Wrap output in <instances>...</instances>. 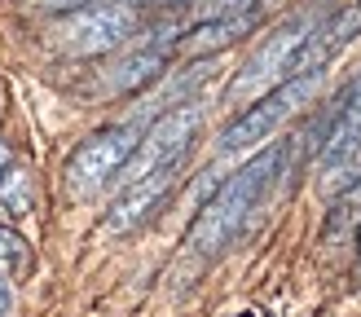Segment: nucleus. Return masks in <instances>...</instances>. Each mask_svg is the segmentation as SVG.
<instances>
[{"label": "nucleus", "instance_id": "a211bd4d", "mask_svg": "<svg viewBox=\"0 0 361 317\" xmlns=\"http://www.w3.org/2000/svg\"><path fill=\"white\" fill-rule=\"evenodd\" d=\"M133 5H190V0H133Z\"/></svg>", "mask_w": 361, "mask_h": 317}, {"label": "nucleus", "instance_id": "9d476101", "mask_svg": "<svg viewBox=\"0 0 361 317\" xmlns=\"http://www.w3.org/2000/svg\"><path fill=\"white\" fill-rule=\"evenodd\" d=\"M256 27V13L251 9H243V13H216V18H203L185 40H180V49L185 53H198V58H212V53H221V49H229L233 40H243V35Z\"/></svg>", "mask_w": 361, "mask_h": 317}, {"label": "nucleus", "instance_id": "f03ea898", "mask_svg": "<svg viewBox=\"0 0 361 317\" xmlns=\"http://www.w3.org/2000/svg\"><path fill=\"white\" fill-rule=\"evenodd\" d=\"M317 23H322V13H295V18H286L274 35H264V44L251 53V58L238 66V75L229 80L225 106H247V101L264 97L269 88H278L282 80H291L300 70L304 44H309Z\"/></svg>", "mask_w": 361, "mask_h": 317}, {"label": "nucleus", "instance_id": "ddd939ff", "mask_svg": "<svg viewBox=\"0 0 361 317\" xmlns=\"http://www.w3.org/2000/svg\"><path fill=\"white\" fill-rule=\"evenodd\" d=\"M335 211H331V225H326V234H344L348 225H361V176L344 189V194H335Z\"/></svg>", "mask_w": 361, "mask_h": 317}, {"label": "nucleus", "instance_id": "f257e3e1", "mask_svg": "<svg viewBox=\"0 0 361 317\" xmlns=\"http://www.w3.org/2000/svg\"><path fill=\"white\" fill-rule=\"evenodd\" d=\"M286 154H291V141H269L256 158H247V163L212 194V203L198 211V220L185 234V251L194 260H216L243 238V229L251 225V216L260 211V203L269 199V189H274Z\"/></svg>", "mask_w": 361, "mask_h": 317}, {"label": "nucleus", "instance_id": "6e6552de", "mask_svg": "<svg viewBox=\"0 0 361 317\" xmlns=\"http://www.w3.org/2000/svg\"><path fill=\"white\" fill-rule=\"evenodd\" d=\"M172 181H176V168H159L150 176L128 181V185H123V194L115 199L111 216H106V229H111V234H128V229H137L159 203H164V194L172 189Z\"/></svg>", "mask_w": 361, "mask_h": 317}, {"label": "nucleus", "instance_id": "20e7f679", "mask_svg": "<svg viewBox=\"0 0 361 317\" xmlns=\"http://www.w3.org/2000/svg\"><path fill=\"white\" fill-rule=\"evenodd\" d=\"M361 176V75L335 97L317 141V189L335 199Z\"/></svg>", "mask_w": 361, "mask_h": 317}, {"label": "nucleus", "instance_id": "0eeeda50", "mask_svg": "<svg viewBox=\"0 0 361 317\" xmlns=\"http://www.w3.org/2000/svg\"><path fill=\"white\" fill-rule=\"evenodd\" d=\"M137 141H141V123H111V128L84 137L75 154L66 158V189L75 199H93L97 189H106L119 176V168L137 150Z\"/></svg>", "mask_w": 361, "mask_h": 317}, {"label": "nucleus", "instance_id": "dca6fc26", "mask_svg": "<svg viewBox=\"0 0 361 317\" xmlns=\"http://www.w3.org/2000/svg\"><path fill=\"white\" fill-rule=\"evenodd\" d=\"M31 9H75V5H88V0H27Z\"/></svg>", "mask_w": 361, "mask_h": 317}, {"label": "nucleus", "instance_id": "2eb2a0df", "mask_svg": "<svg viewBox=\"0 0 361 317\" xmlns=\"http://www.w3.org/2000/svg\"><path fill=\"white\" fill-rule=\"evenodd\" d=\"M251 5H256V0H203V13L207 18H216V13H243Z\"/></svg>", "mask_w": 361, "mask_h": 317}, {"label": "nucleus", "instance_id": "9b49d317", "mask_svg": "<svg viewBox=\"0 0 361 317\" xmlns=\"http://www.w3.org/2000/svg\"><path fill=\"white\" fill-rule=\"evenodd\" d=\"M164 66H168L164 49H137V53H128V58L111 70V93H137V88H146L150 80L164 75Z\"/></svg>", "mask_w": 361, "mask_h": 317}, {"label": "nucleus", "instance_id": "7ed1b4c3", "mask_svg": "<svg viewBox=\"0 0 361 317\" xmlns=\"http://www.w3.org/2000/svg\"><path fill=\"white\" fill-rule=\"evenodd\" d=\"M137 5L133 0H88V5L66 9L49 27V44L66 58H97V53L119 49L137 31Z\"/></svg>", "mask_w": 361, "mask_h": 317}, {"label": "nucleus", "instance_id": "4468645a", "mask_svg": "<svg viewBox=\"0 0 361 317\" xmlns=\"http://www.w3.org/2000/svg\"><path fill=\"white\" fill-rule=\"evenodd\" d=\"M31 264V251H27V238L18 229H5L0 225V273H23Z\"/></svg>", "mask_w": 361, "mask_h": 317}, {"label": "nucleus", "instance_id": "6ab92c4d", "mask_svg": "<svg viewBox=\"0 0 361 317\" xmlns=\"http://www.w3.org/2000/svg\"><path fill=\"white\" fill-rule=\"evenodd\" d=\"M357 278H361V225H357Z\"/></svg>", "mask_w": 361, "mask_h": 317}, {"label": "nucleus", "instance_id": "39448f33", "mask_svg": "<svg viewBox=\"0 0 361 317\" xmlns=\"http://www.w3.org/2000/svg\"><path fill=\"white\" fill-rule=\"evenodd\" d=\"M317 84H322V70H295L291 80H282L278 88H269L264 97L247 101L243 115L221 132L216 150H221V154H238V150H251V146H260V141H269L304 101L317 93Z\"/></svg>", "mask_w": 361, "mask_h": 317}, {"label": "nucleus", "instance_id": "423d86ee", "mask_svg": "<svg viewBox=\"0 0 361 317\" xmlns=\"http://www.w3.org/2000/svg\"><path fill=\"white\" fill-rule=\"evenodd\" d=\"M198 128H203V106L198 101H176L172 111H164L150 128H141L137 150L128 154V163L119 168V181L128 185L137 176H150L159 168H180V158L190 154Z\"/></svg>", "mask_w": 361, "mask_h": 317}, {"label": "nucleus", "instance_id": "f3484780", "mask_svg": "<svg viewBox=\"0 0 361 317\" xmlns=\"http://www.w3.org/2000/svg\"><path fill=\"white\" fill-rule=\"evenodd\" d=\"M9 309H13V291H9L5 273H0V317H9Z\"/></svg>", "mask_w": 361, "mask_h": 317}, {"label": "nucleus", "instance_id": "aec40b11", "mask_svg": "<svg viewBox=\"0 0 361 317\" xmlns=\"http://www.w3.org/2000/svg\"><path fill=\"white\" fill-rule=\"evenodd\" d=\"M5 163H9V154H5V146H0V172H5Z\"/></svg>", "mask_w": 361, "mask_h": 317}, {"label": "nucleus", "instance_id": "f8f14e48", "mask_svg": "<svg viewBox=\"0 0 361 317\" xmlns=\"http://www.w3.org/2000/svg\"><path fill=\"white\" fill-rule=\"evenodd\" d=\"M0 203H5V211H13V216L31 211V203H35V181H31L27 168L5 163V172H0Z\"/></svg>", "mask_w": 361, "mask_h": 317}, {"label": "nucleus", "instance_id": "1a4fd4ad", "mask_svg": "<svg viewBox=\"0 0 361 317\" xmlns=\"http://www.w3.org/2000/svg\"><path fill=\"white\" fill-rule=\"evenodd\" d=\"M357 35H361V0H348V5L335 9V13H322V23L313 27L309 44H304L300 70H322L335 53H344Z\"/></svg>", "mask_w": 361, "mask_h": 317}]
</instances>
